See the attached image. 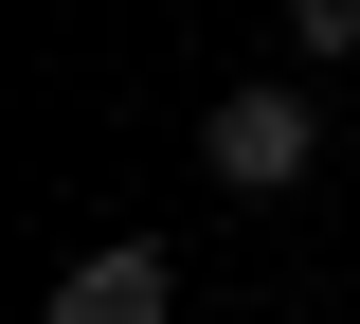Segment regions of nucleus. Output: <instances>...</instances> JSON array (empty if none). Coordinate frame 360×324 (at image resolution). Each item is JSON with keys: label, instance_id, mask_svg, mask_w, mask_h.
<instances>
[{"label": "nucleus", "instance_id": "1", "mask_svg": "<svg viewBox=\"0 0 360 324\" xmlns=\"http://www.w3.org/2000/svg\"><path fill=\"white\" fill-rule=\"evenodd\" d=\"M198 162H217L234 198H288V181L324 162V108H307V91H217V108H198Z\"/></svg>", "mask_w": 360, "mask_h": 324}, {"label": "nucleus", "instance_id": "2", "mask_svg": "<svg viewBox=\"0 0 360 324\" xmlns=\"http://www.w3.org/2000/svg\"><path fill=\"white\" fill-rule=\"evenodd\" d=\"M162 306H180V271L144 252V234H108V252H72V271H54L37 324H162Z\"/></svg>", "mask_w": 360, "mask_h": 324}, {"label": "nucleus", "instance_id": "3", "mask_svg": "<svg viewBox=\"0 0 360 324\" xmlns=\"http://www.w3.org/2000/svg\"><path fill=\"white\" fill-rule=\"evenodd\" d=\"M288 54H307V72H342V54H360V0H288Z\"/></svg>", "mask_w": 360, "mask_h": 324}]
</instances>
